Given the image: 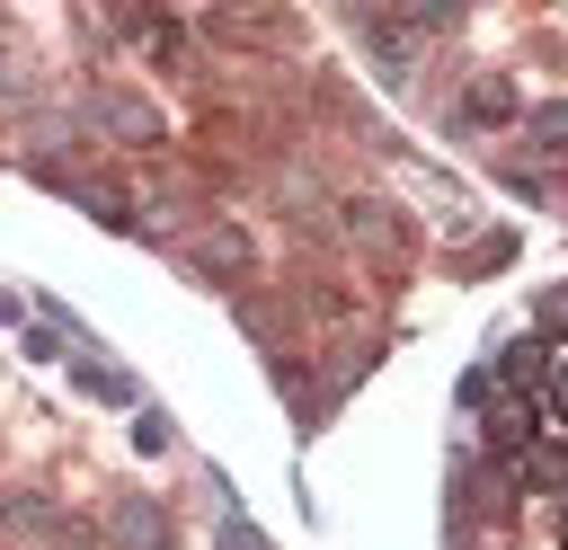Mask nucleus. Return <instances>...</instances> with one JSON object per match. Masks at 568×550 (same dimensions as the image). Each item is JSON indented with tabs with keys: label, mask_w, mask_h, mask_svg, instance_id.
Instances as JSON below:
<instances>
[{
	"label": "nucleus",
	"mask_w": 568,
	"mask_h": 550,
	"mask_svg": "<svg viewBox=\"0 0 568 550\" xmlns=\"http://www.w3.org/2000/svg\"><path fill=\"white\" fill-rule=\"evenodd\" d=\"M470 399H488V373H470ZM488 435H497L506 452H524V444H532V426H524V408H515V399H506V408L488 417Z\"/></svg>",
	"instance_id": "1"
},
{
	"label": "nucleus",
	"mask_w": 568,
	"mask_h": 550,
	"mask_svg": "<svg viewBox=\"0 0 568 550\" xmlns=\"http://www.w3.org/2000/svg\"><path fill=\"white\" fill-rule=\"evenodd\" d=\"M524 479L532 488H568V444H532L524 452Z\"/></svg>",
	"instance_id": "2"
},
{
	"label": "nucleus",
	"mask_w": 568,
	"mask_h": 550,
	"mask_svg": "<svg viewBox=\"0 0 568 550\" xmlns=\"http://www.w3.org/2000/svg\"><path fill=\"white\" fill-rule=\"evenodd\" d=\"M541 399H550V417L568 426V364H550V381H541Z\"/></svg>",
	"instance_id": "3"
},
{
	"label": "nucleus",
	"mask_w": 568,
	"mask_h": 550,
	"mask_svg": "<svg viewBox=\"0 0 568 550\" xmlns=\"http://www.w3.org/2000/svg\"><path fill=\"white\" fill-rule=\"evenodd\" d=\"M222 550H266V541H257V532H248L240 515H222Z\"/></svg>",
	"instance_id": "4"
}]
</instances>
